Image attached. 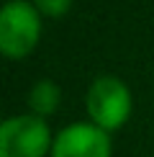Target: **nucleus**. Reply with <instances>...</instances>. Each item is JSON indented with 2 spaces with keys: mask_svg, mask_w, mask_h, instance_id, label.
I'll list each match as a JSON object with an SVG mask.
<instances>
[{
  "mask_svg": "<svg viewBox=\"0 0 154 157\" xmlns=\"http://www.w3.org/2000/svg\"><path fill=\"white\" fill-rule=\"evenodd\" d=\"M36 10L41 16H49V18H57V16H64L72 5V0H34Z\"/></svg>",
  "mask_w": 154,
  "mask_h": 157,
  "instance_id": "obj_6",
  "label": "nucleus"
},
{
  "mask_svg": "<svg viewBox=\"0 0 154 157\" xmlns=\"http://www.w3.org/2000/svg\"><path fill=\"white\" fill-rule=\"evenodd\" d=\"M41 36V13L28 0H8L0 8V52L8 59L31 54Z\"/></svg>",
  "mask_w": 154,
  "mask_h": 157,
  "instance_id": "obj_1",
  "label": "nucleus"
},
{
  "mask_svg": "<svg viewBox=\"0 0 154 157\" xmlns=\"http://www.w3.org/2000/svg\"><path fill=\"white\" fill-rule=\"evenodd\" d=\"M51 142L46 121L36 113H18L0 124V157H44Z\"/></svg>",
  "mask_w": 154,
  "mask_h": 157,
  "instance_id": "obj_3",
  "label": "nucleus"
},
{
  "mask_svg": "<svg viewBox=\"0 0 154 157\" xmlns=\"http://www.w3.org/2000/svg\"><path fill=\"white\" fill-rule=\"evenodd\" d=\"M59 85L54 80H38L34 82V88H31L28 93V106H31V113L36 116H51L59 106Z\"/></svg>",
  "mask_w": 154,
  "mask_h": 157,
  "instance_id": "obj_5",
  "label": "nucleus"
},
{
  "mask_svg": "<svg viewBox=\"0 0 154 157\" xmlns=\"http://www.w3.org/2000/svg\"><path fill=\"white\" fill-rule=\"evenodd\" d=\"M51 157H111V134L93 121H75L54 134Z\"/></svg>",
  "mask_w": 154,
  "mask_h": 157,
  "instance_id": "obj_4",
  "label": "nucleus"
},
{
  "mask_svg": "<svg viewBox=\"0 0 154 157\" xmlns=\"http://www.w3.org/2000/svg\"><path fill=\"white\" fill-rule=\"evenodd\" d=\"M131 90L116 75H100L90 82L85 95L87 116L95 126L105 129L108 134L121 129L131 116Z\"/></svg>",
  "mask_w": 154,
  "mask_h": 157,
  "instance_id": "obj_2",
  "label": "nucleus"
}]
</instances>
